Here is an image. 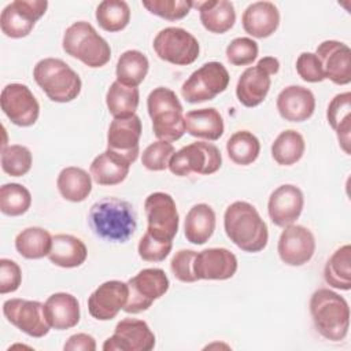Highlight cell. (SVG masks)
Masks as SVG:
<instances>
[{"mask_svg":"<svg viewBox=\"0 0 351 351\" xmlns=\"http://www.w3.org/2000/svg\"><path fill=\"white\" fill-rule=\"evenodd\" d=\"M143 7L147 8L151 14L160 16L167 21H178L185 18L191 8L193 7V1L189 0H147L143 1Z\"/></svg>","mask_w":351,"mask_h":351,"instance_id":"b9f144b4","label":"cell"},{"mask_svg":"<svg viewBox=\"0 0 351 351\" xmlns=\"http://www.w3.org/2000/svg\"><path fill=\"white\" fill-rule=\"evenodd\" d=\"M149 69L148 58L137 51V49H129L125 51L117 62V81L128 85V86H138L144 78L147 77Z\"/></svg>","mask_w":351,"mask_h":351,"instance_id":"d590c367","label":"cell"},{"mask_svg":"<svg viewBox=\"0 0 351 351\" xmlns=\"http://www.w3.org/2000/svg\"><path fill=\"white\" fill-rule=\"evenodd\" d=\"M147 108L152 121V130L158 140L176 141L185 133L182 104L176 92L169 88L158 86L147 97Z\"/></svg>","mask_w":351,"mask_h":351,"instance_id":"277c9868","label":"cell"},{"mask_svg":"<svg viewBox=\"0 0 351 351\" xmlns=\"http://www.w3.org/2000/svg\"><path fill=\"white\" fill-rule=\"evenodd\" d=\"M226 152L229 159L240 166L254 163L261 152V143L255 134L248 130L233 133L226 141Z\"/></svg>","mask_w":351,"mask_h":351,"instance_id":"74e56055","label":"cell"},{"mask_svg":"<svg viewBox=\"0 0 351 351\" xmlns=\"http://www.w3.org/2000/svg\"><path fill=\"white\" fill-rule=\"evenodd\" d=\"M140 101V92L136 86H128L114 81L106 95V104L114 118H123L136 114Z\"/></svg>","mask_w":351,"mask_h":351,"instance_id":"e575fe53","label":"cell"},{"mask_svg":"<svg viewBox=\"0 0 351 351\" xmlns=\"http://www.w3.org/2000/svg\"><path fill=\"white\" fill-rule=\"evenodd\" d=\"M173 247V241L170 240H159L151 236L148 232L143 234L138 241V256L147 262H162L167 258Z\"/></svg>","mask_w":351,"mask_h":351,"instance_id":"f6af8a7d","label":"cell"},{"mask_svg":"<svg viewBox=\"0 0 351 351\" xmlns=\"http://www.w3.org/2000/svg\"><path fill=\"white\" fill-rule=\"evenodd\" d=\"M130 163L110 149L99 154L90 163L89 174L99 185H117L126 180Z\"/></svg>","mask_w":351,"mask_h":351,"instance_id":"83f0119b","label":"cell"},{"mask_svg":"<svg viewBox=\"0 0 351 351\" xmlns=\"http://www.w3.org/2000/svg\"><path fill=\"white\" fill-rule=\"evenodd\" d=\"M277 251L280 259L288 266L307 263L315 252V239L310 229L302 225L285 226L280 234Z\"/></svg>","mask_w":351,"mask_h":351,"instance_id":"e0dca14e","label":"cell"},{"mask_svg":"<svg viewBox=\"0 0 351 351\" xmlns=\"http://www.w3.org/2000/svg\"><path fill=\"white\" fill-rule=\"evenodd\" d=\"M33 156L27 147L21 144L1 148V169L11 177H22L32 169Z\"/></svg>","mask_w":351,"mask_h":351,"instance_id":"60d3db41","label":"cell"},{"mask_svg":"<svg viewBox=\"0 0 351 351\" xmlns=\"http://www.w3.org/2000/svg\"><path fill=\"white\" fill-rule=\"evenodd\" d=\"M241 23L245 33L255 38L270 37L280 25L278 8L271 1H255L244 10Z\"/></svg>","mask_w":351,"mask_h":351,"instance_id":"603a6c76","label":"cell"},{"mask_svg":"<svg viewBox=\"0 0 351 351\" xmlns=\"http://www.w3.org/2000/svg\"><path fill=\"white\" fill-rule=\"evenodd\" d=\"M33 78L48 99L56 103L73 101L81 93L80 75L58 58H45L37 62L33 69Z\"/></svg>","mask_w":351,"mask_h":351,"instance_id":"8992f818","label":"cell"},{"mask_svg":"<svg viewBox=\"0 0 351 351\" xmlns=\"http://www.w3.org/2000/svg\"><path fill=\"white\" fill-rule=\"evenodd\" d=\"M155 347V335L143 319L123 318L104 344V351H151Z\"/></svg>","mask_w":351,"mask_h":351,"instance_id":"9a60e30c","label":"cell"},{"mask_svg":"<svg viewBox=\"0 0 351 351\" xmlns=\"http://www.w3.org/2000/svg\"><path fill=\"white\" fill-rule=\"evenodd\" d=\"M185 132L197 138L215 141L223 134V118L218 110L200 108L192 110L184 115Z\"/></svg>","mask_w":351,"mask_h":351,"instance_id":"f546056e","label":"cell"},{"mask_svg":"<svg viewBox=\"0 0 351 351\" xmlns=\"http://www.w3.org/2000/svg\"><path fill=\"white\" fill-rule=\"evenodd\" d=\"M223 228L230 241L244 252L265 250L269 240L266 222L248 202H233L223 214Z\"/></svg>","mask_w":351,"mask_h":351,"instance_id":"7a4b0ae2","label":"cell"},{"mask_svg":"<svg viewBox=\"0 0 351 351\" xmlns=\"http://www.w3.org/2000/svg\"><path fill=\"white\" fill-rule=\"evenodd\" d=\"M141 119L133 114L123 118H114L107 132V149L126 159L130 165L140 154Z\"/></svg>","mask_w":351,"mask_h":351,"instance_id":"2e32d148","label":"cell"},{"mask_svg":"<svg viewBox=\"0 0 351 351\" xmlns=\"http://www.w3.org/2000/svg\"><path fill=\"white\" fill-rule=\"evenodd\" d=\"M270 75L271 74L259 63L245 69L236 85V96L239 101L250 108L259 106L270 90Z\"/></svg>","mask_w":351,"mask_h":351,"instance_id":"cb8c5ba5","label":"cell"},{"mask_svg":"<svg viewBox=\"0 0 351 351\" xmlns=\"http://www.w3.org/2000/svg\"><path fill=\"white\" fill-rule=\"evenodd\" d=\"M221 165L222 155L214 144L196 141L174 152L167 169L178 177H186L192 173L207 176L218 171Z\"/></svg>","mask_w":351,"mask_h":351,"instance_id":"52a82bcc","label":"cell"},{"mask_svg":"<svg viewBox=\"0 0 351 351\" xmlns=\"http://www.w3.org/2000/svg\"><path fill=\"white\" fill-rule=\"evenodd\" d=\"M303 206L304 196L300 188L284 184L271 192L267 202V214L276 226L285 228L300 217Z\"/></svg>","mask_w":351,"mask_h":351,"instance_id":"ffe728a7","label":"cell"},{"mask_svg":"<svg viewBox=\"0 0 351 351\" xmlns=\"http://www.w3.org/2000/svg\"><path fill=\"white\" fill-rule=\"evenodd\" d=\"M22 282V270L15 261L0 259V293L15 292Z\"/></svg>","mask_w":351,"mask_h":351,"instance_id":"c3c4849f","label":"cell"},{"mask_svg":"<svg viewBox=\"0 0 351 351\" xmlns=\"http://www.w3.org/2000/svg\"><path fill=\"white\" fill-rule=\"evenodd\" d=\"M3 314L11 325L32 337H44L51 329L44 314V304L37 300L8 299L3 303Z\"/></svg>","mask_w":351,"mask_h":351,"instance_id":"5bb4252c","label":"cell"},{"mask_svg":"<svg viewBox=\"0 0 351 351\" xmlns=\"http://www.w3.org/2000/svg\"><path fill=\"white\" fill-rule=\"evenodd\" d=\"M44 314L51 328L64 330L80 322V302L67 292L52 293L44 303Z\"/></svg>","mask_w":351,"mask_h":351,"instance_id":"d4e9b609","label":"cell"},{"mask_svg":"<svg viewBox=\"0 0 351 351\" xmlns=\"http://www.w3.org/2000/svg\"><path fill=\"white\" fill-rule=\"evenodd\" d=\"M86 256L88 248L81 239L67 233H59L52 237L48 258L55 266L64 269L78 267L86 261Z\"/></svg>","mask_w":351,"mask_h":351,"instance_id":"4316f807","label":"cell"},{"mask_svg":"<svg viewBox=\"0 0 351 351\" xmlns=\"http://www.w3.org/2000/svg\"><path fill=\"white\" fill-rule=\"evenodd\" d=\"M196 251L193 250H180L174 254L170 262V269L177 280L181 282H195L197 281L193 273V259Z\"/></svg>","mask_w":351,"mask_h":351,"instance_id":"bcb514c9","label":"cell"},{"mask_svg":"<svg viewBox=\"0 0 351 351\" xmlns=\"http://www.w3.org/2000/svg\"><path fill=\"white\" fill-rule=\"evenodd\" d=\"M215 222V213L211 206L206 203L195 204L185 217L184 234L189 243L202 245L213 236Z\"/></svg>","mask_w":351,"mask_h":351,"instance_id":"4dcf8cb0","label":"cell"},{"mask_svg":"<svg viewBox=\"0 0 351 351\" xmlns=\"http://www.w3.org/2000/svg\"><path fill=\"white\" fill-rule=\"evenodd\" d=\"M144 211L148 222L147 232L159 240L173 241L180 225L174 199L169 193L154 192L147 196Z\"/></svg>","mask_w":351,"mask_h":351,"instance_id":"8fae6325","label":"cell"},{"mask_svg":"<svg viewBox=\"0 0 351 351\" xmlns=\"http://www.w3.org/2000/svg\"><path fill=\"white\" fill-rule=\"evenodd\" d=\"M64 351H95L96 340L88 333L71 335L63 346Z\"/></svg>","mask_w":351,"mask_h":351,"instance_id":"681fc988","label":"cell"},{"mask_svg":"<svg viewBox=\"0 0 351 351\" xmlns=\"http://www.w3.org/2000/svg\"><path fill=\"white\" fill-rule=\"evenodd\" d=\"M237 271V258L226 248H207L196 252L193 273L197 280H228Z\"/></svg>","mask_w":351,"mask_h":351,"instance_id":"44dd1931","label":"cell"},{"mask_svg":"<svg viewBox=\"0 0 351 351\" xmlns=\"http://www.w3.org/2000/svg\"><path fill=\"white\" fill-rule=\"evenodd\" d=\"M304 149L303 136L293 129H288L281 132L273 141L271 156L281 166H292L302 159Z\"/></svg>","mask_w":351,"mask_h":351,"instance_id":"8d00e7d4","label":"cell"},{"mask_svg":"<svg viewBox=\"0 0 351 351\" xmlns=\"http://www.w3.org/2000/svg\"><path fill=\"white\" fill-rule=\"evenodd\" d=\"M56 186L63 199L80 203L84 202L92 192V176L81 167L69 166L60 170Z\"/></svg>","mask_w":351,"mask_h":351,"instance_id":"1f68e13d","label":"cell"},{"mask_svg":"<svg viewBox=\"0 0 351 351\" xmlns=\"http://www.w3.org/2000/svg\"><path fill=\"white\" fill-rule=\"evenodd\" d=\"M193 7L199 10L200 22L206 30L215 34H222L230 30L236 22V11L228 0L193 1Z\"/></svg>","mask_w":351,"mask_h":351,"instance_id":"484cf974","label":"cell"},{"mask_svg":"<svg viewBox=\"0 0 351 351\" xmlns=\"http://www.w3.org/2000/svg\"><path fill=\"white\" fill-rule=\"evenodd\" d=\"M129 298L128 282L110 280L100 284L88 298V311L97 321H110L123 310Z\"/></svg>","mask_w":351,"mask_h":351,"instance_id":"ac0fdd59","label":"cell"},{"mask_svg":"<svg viewBox=\"0 0 351 351\" xmlns=\"http://www.w3.org/2000/svg\"><path fill=\"white\" fill-rule=\"evenodd\" d=\"M310 314L318 333L330 341L343 340L350 329L347 300L329 288L317 289L310 299Z\"/></svg>","mask_w":351,"mask_h":351,"instance_id":"3957f363","label":"cell"},{"mask_svg":"<svg viewBox=\"0 0 351 351\" xmlns=\"http://www.w3.org/2000/svg\"><path fill=\"white\" fill-rule=\"evenodd\" d=\"M0 104L7 118L16 126L27 128L38 119L40 104L25 84L5 85L0 95Z\"/></svg>","mask_w":351,"mask_h":351,"instance_id":"4fadbf2b","label":"cell"},{"mask_svg":"<svg viewBox=\"0 0 351 351\" xmlns=\"http://www.w3.org/2000/svg\"><path fill=\"white\" fill-rule=\"evenodd\" d=\"M174 152L176 151L171 143L165 140H156L143 151L141 163L145 169L151 171H162L167 169L169 160Z\"/></svg>","mask_w":351,"mask_h":351,"instance_id":"7bdbcfd3","label":"cell"},{"mask_svg":"<svg viewBox=\"0 0 351 351\" xmlns=\"http://www.w3.org/2000/svg\"><path fill=\"white\" fill-rule=\"evenodd\" d=\"M154 51L159 59L177 66H186L199 58L196 37L182 27H165L154 38Z\"/></svg>","mask_w":351,"mask_h":351,"instance_id":"30bf717a","label":"cell"},{"mask_svg":"<svg viewBox=\"0 0 351 351\" xmlns=\"http://www.w3.org/2000/svg\"><path fill=\"white\" fill-rule=\"evenodd\" d=\"M63 51L90 69L106 66L111 59L110 44L85 21L70 25L63 34Z\"/></svg>","mask_w":351,"mask_h":351,"instance_id":"5b68a950","label":"cell"},{"mask_svg":"<svg viewBox=\"0 0 351 351\" xmlns=\"http://www.w3.org/2000/svg\"><path fill=\"white\" fill-rule=\"evenodd\" d=\"M321 62L325 80L336 85H348L351 82V49L347 44L326 40L318 44L315 52Z\"/></svg>","mask_w":351,"mask_h":351,"instance_id":"d6986e66","label":"cell"},{"mask_svg":"<svg viewBox=\"0 0 351 351\" xmlns=\"http://www.w3.org/2000/svg\"><path fill=\"white\" fill-rule=\"evenodd\" d=\"M229 73L219 62H207L195 70L181 86V95L188 103L213 100L229 85Z\"/></svg>","mask_w":351,"mask_h":351,"instance_id":"9c48e42d","label":"cell"},{"mask_svg":"<svg viewBox=\"0 0 351 351\" xmlns=\"http://www.w3.org/2000/svg\"><path fill=\"white\" fill-rule=\"evenodd\" d=\"M277 110L281 118L289 122H304L314 114V93L300 85H289L277 96Z\"/></svg>","mask_w":351,"mask_h":351,"instance_id":"7402d4cb","label":"cell"},{"mask_svg":"<svg viewBox=\"0 0 351 351\" xmlns=\"http://www.w3.org/2000/svg\"><path fill=\"white\" fill-rule=\"evenodd\" d=\"M32 206L29 189L21 184L10 182L0 188V210L8 217H19Z\"/></svg>","mask_w":351,"mask_h":351,"instance_id":"ab89813d","label":"cell"},{"mask_svg":"<svg viewBox=\"0 0 351 351\" xmlns=\"http://www.w3.org/2000/svg\"><path fill=\"white\" fill-rule=\"evenodd\" d=\"M51 247V233L40 226L26 228L15 237V248L26 259H41L48 256Z\"/></svg>","mask_w":351,"mask_h":351,"instance_id":"836d02e7","label":"cell"},{"mask_svg":"<svg viewBox=\"0 0 351 351\" xmlns=\"http://www.w3.org/2000/svg\"><path fill=\"white\" fill-rule=\"evenodd\" d=\"M296 71L306 82H321L325 80L319 59L313 52H302L296 59Z\"/></svg>","mask_w":351,"mask_h":351,"instance_id":"7dc6e473","label":"cell"},{"mask_svg":"<svg viewBox=\"0 0 351 351\" xmlns=\"http://www.w3.org/2000/svg\"><path fill=\"white\" fill-rule=\"evenodd\" d=\"M95 16L103 30L115 33L129 25L130 8L123 0H104L99 3Z\"/></svg>","mask_w":351,"mask_h":351,"instance_id":"f35d334b","label":"cell"},{"mask_svg":"<svg viewBox=\"0 0 351 351\" xmlns=\"http://www.w3.org/2000/svg\"><path fill=\"white\" fill-rule=\"evenodd\" d=\"M326 119L330 128L336 132L341 149L350 155L351 144V93H337L329 103Z\"/></svg>","mask_w":351,"mask_h":351,"instance_id":"f1b7e54d","label":"cell"},{"mask_svg":"<svg viewBox=\"0 0 351 351\" xmlns=\"http://www.w3.org/2000/svg\"><path fill=\"white\" fill-rule=\"evenodd\" d=\"M128 287L129 298L123 311L137 314L148 310L156 299L162 298L169 291L170 281L165 270L159 267H148L129 278Z\"/></svg>","mask_w":351,"mask_h":351,"instance_id":"ba28073f","label":"cell"},{"mask_svg":"<svg viewBox=\"0 0 351 351\" xmlns=\"http://www.w3.org/2000/svg\"><path fill=\"white\" fill-rule=\"evenodd\" d=\"M47 0H15L4 7L0 15L1 32L11 38L26 37L36 22L45 14Z\"/></svg>","mask_w":351,"mask_h":351,"instance_id":"7c38bea8","label":"cell"},{"mask_svg":"<svg viewBox=\"0 0 351 351\" xmlns=\"http://www.w3.org/2000/svg\"><path fill=\"white\" fill-rule=\"evenodd\" d=\"M258 43L250 37H237L226 47V59L233 66H248L258 58Z\"/></svg>","mask_w":351,"mask_h":351,"instance_id":"ee69618b","label":"cell"},{"mask_svg":"<svg viewBox=\"0 0 351 351\" xmlns=\"http://www.w3.org/2000/svg\"><path fill=\"white\" fill-rule=\"evenodd\" d=\"M88 221L96 236L114 243L128 241L137 228L133 206L112 196L96 202L89 210Z\"/></svg>","mask_w":351,"mask_h":351,"instance_id":"6da1fadb","label":"cell"},{"mask_svg":"<svg viewBox=\"0 0 351 351\" xmlns=\"http://www.w3.org/2000/svg\"><path fill=\"white\" fill-rule=\"evenodd\" d=\"M324 278L328 285L341 289H351V245L344 244L337 248L324 267Z\"/></svg>","mask_w":351,"mask_h":351,"instance_id":"d6a6232c","label":"cell"}]
</instances>
